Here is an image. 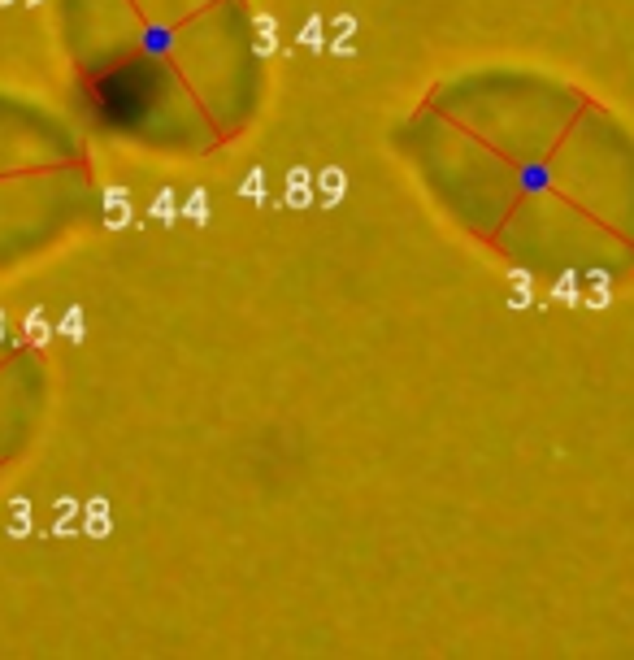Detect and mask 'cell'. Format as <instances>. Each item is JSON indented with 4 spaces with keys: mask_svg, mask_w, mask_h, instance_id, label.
I'll use <instances>...</instances> for the list:
<instances>
[{
    "mask_svg": "<svg viewBox=\"0 0 634 660\" xmlns=\"http://www.w3.org/2000/svg\"><path fill=\"white\" fill-rule=\"evenodd\" d=\"M27 330H35V339H44V322H39V313L27 317Z\"/></svg>",
    "mask_w": 634,
    "mask_h": 660,
    "instance_id": "1",
    "label": "cell"
},
{
    "mask_svg": "<svg viewBox=\"0 0 634 660\" xmlns=\"http://www.w3.org/2000/svg\"><path fill=\"white\" fill-rule=\"evenodd\" d=\"M0 5H9V0H0Z\"/></svg>",
    "mask_w": 634,
    "mask_h": 660,
    "instance_id": "2",
    "label": "cell"
},
{
    "mask_svg": "<svg viewBox=\"0 0 634 660\" xmlns=\"http://www.w3.org/2000/svg\"><path fill=\"white\" fill-rule=\"evenodd\" d=\"M31 5H39V0H31Z\"/></svg>",
    "mask_w": 634,
    "mask_h": 660,
    "instance_id": "3",
    "label": "cell"
}]
</instances>
